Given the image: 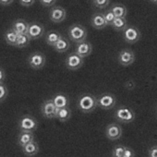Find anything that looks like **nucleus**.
<instances>
[{
  "label": "nucleus",
  "instance_id": "obj_27",
  "mask_svg": "<svg viewBox=\"0 0 157 157\" xmlns=\"http://www.w3.org/2000/svg\"><path fill=\"white\" fill-rule=\"evenodd\" d=\"M125 149H126V146H124L122 144H118L112 150L111 154L113 157H123Z\"/></svg>",
  "mask_w": 157,
  "mask_h": 157
},
{
  "label": "nucleus",
  "instance_id": "obj_8",
  "mask_svg": "<svg viewBox=\"0 0 157 157\" xmlns=\"http://www.w3.org/2000/svg\"><path fill=\"white\" fill-rule=\"evenodd\" d=\"M117 100L112 94H104L97 98V105L105 110H109L114 108Z\"/></svg>",
  "mask_w": 157,
  "mask_h": 157
},
{
  "label": "nucleus",
  "instance_id": "obj_19",
  "mask_svg": "<svg viewBox=\"0 0 157 157\" xmlns=\"http://www.w3.org/2000/svg\"><path fill=\"white\" fill-rule=\"evenodd\" d=\"M53 102L55 103L56 106L57 108H63V107H67L69 105V100L67 98V95L63 94H56L54 95V97L52 98Z\"/></svg>",
  "mask_w": 157,
  "mask_h": 157
},
{
  "label": "nucleus",
  "instance_id": "obj_36",
  "mask_svg": "<svg viewBox=\"0 0 157 157\" xmlns=\"http://www.w3.org/2000/svg\"><path fill=\"white\" fill-rule=\"evenodd\" d=\"M14 2V0H0V5L2 6H10Z\"/></svg>",
  "mask_w": 157,
  "mask_h": 157
},
{
  "label": "nucleus",
  "instance_id": "obj_10",
  "mask_svg": "<svg viewBox=\"0 0 157 157\" xmlns=\"http://www.w3.org/2000/svg\"><path fill=\"white\" fill-rule=\"evenodd\" d=\"M117 60L118 63L123 67L130 66L135 61V54L130 49H123L119 52Z\"/></svg>",
  "mask_w": 157,
  "mask_h": 157
},
{
  "label": "nucleus",
  "instance_id": "obj_33",
  "mask_svg": "<svg viewBox=\"0 0 157 157\" xmlns=\"http://www.w3.org/2000/svg\"><path fill=\"white\" fill-rule=\"evenodd\" d=\"M135 155H136V153H135V151L132 149H130L128 147H126L123 157H134Z\"/></svg>",
  "mask_w": 157,
  "mask_h": 157
},
{
  "label": "nucleus",
  "instance_id": "obj_30",
  "mask_svg": "<svg viewBox=\"0 0 157 157\" xmlns=\"http://www.w3.org/2000/svg\"><path fill=\"white\" fill-rule=\"evenodd\" d=\"M110 0H94V4L98 9H105L108 6Z\"/></svg>",
  "mask_w": 157,
  "mask_h": 157
},
{
  "label": "nucleus",
  "instance_id": "obj_11",
  "mask_svg": "<svg viewBox=\"0 0 157 157\" xmlns=\"http://www.w3.org/2000/svg\"><path fill=\"white\" fill-rule=\"evenodd\" d=\"M66 17H67L66 10L60 6L53 7L50 10L49 18H50L51 21H53L54 23H60V22L64 21Z\"/></svg>",
  "mask_w": 157,
  "mask_h": 157
},
{
  "label": "nucleus",
  "instance_id": "obj_21",
  "mask_svg": "<svg viewBox=\"0 0 157 157\" xmlns=\"http://www.w3.org/2000/svg\"><path fill=\"white\" fill-rule=\"evenodd\" d=\"M69 47H70V44L67 41V39L64 36H62L53 46V48L58 53H65L69 49Z\"/></svg>",
  "mask_w": 157,
  "mask_h": 157
},
{
  "label": "nucleus",
  "instance_id": "obj_35",
  "mask_svg": "<svg viewBox=\"0 0 157 157\" xmlns=\"http://www.w3.org/2000/svg\"><path fill=\"white\" fill-rule=\"evenodd\" d=\"M6 80V72L3 67H0V83H4Z\"/></svg>",
  "mask_w": 157,
  "mask_h": 157
},
{
  "label": "nucleus",
  "instance_id": "obj_24",
  "mask_svg": "<svg viewBox=\"0 0 157 157\" xmlns=\"http://www.w3.org/2000/svg\"><path fill=\"white\" fill-rule=\"evenodd\" d=\"M71 117V111L68 108V106L67 107H63V108H58L57 114H56V118L60 121V122H66Z\"/></svg>",
  "mask_w": 157,
  "mask_h": 157
},
{
  "label": "nucleus",
  "instance_id": "obj_18",
  "mask_svg": "<svg viewBox=\"0 0 157 157\" xmlns=\"http://www.w3.org/2000/svg\"><path fill=\"white\" fill-rule=\"evenodd\" d=\"M21 149H22V152L25 156H34V155L38 154V152H39V144L34 140L29 142L28 144H26L25 146H23Z\"/></svg>",
  "mask_w": 157,
  "mask_h": 157
},
{
  "label": "nucleus",
  "instance_id": "obj_28",
  "mask_svg": "<svg viewBox=\"0 0 157 157\" xmlns=\"http://www.w3.org/2000/svg\"><path fill=\"white\" fill-rule=\"evenodd\" d=\"M9 95V90L4 83H0V103L4 102Z\"/></svg>",
  "mask_w": 157,
  "mask_h": 157
},
{
  "label": "nucleus",
  "instance_id": "obj_34",
  "mask_svg": "<svg viewBox=\"0 0 157 157\" xmlns=\"http://www.w3.org/2000/svg\"><path fill=\"white\" fill-rule=\"evenodd\" d=\"M56 0H40V3L44 7H52L55 5Z\"/></svg>",
  "mask_w": 157,
  "mask_h": 157
},
{
  "label": "nucleus",
  "instance_id": "obj_20",
  "mask_svg": "<svg viewBox=\"0 0 157 157\" xmlns=\"http://www.w3.org/2000/svg\"><path fill=\"white\" fill-rule=\"evenodd\" d=\"M18 36H19V34L15 31H13L11 28H10L4 33V40L8 44L12 45V46H16Z\"/></svg>",
  "mask_w": 157,
  "mask_h": 157
},
{
  "label": "nucleus",
  "instance_id": "obj_1",
  "mask_svg": "<svg viewBox=\"0 0 157 157\" xmlns=\"http://www.w3.org/2000/svg\"><path fill=\"white\" fill-rule=\"evenodd\" d=\"M97 98L91 94H83L78 100V107L82 113H91L97 107Z\"/></svg>",
  "mask_w": 157,
  "mask_h": 157
},
{
  "label": "nucleus",
  "instance_id": "obj_2",
  "mask_svg": "<svg viewBox=\"0 0 157 157\" xmlns=\"http://www.w3.org/2000/svg\"><path fill=\"white\" fill-rule=\"evenodd\" d=\"M67 35L72 42L78 44V43L86 41L87 30L85 27H83L81 24H73L68 28Z\"/></svg>",
  "mask_w": 157,
  "mask_h": 157
},
{
  "label": "nucleus",
  "instance_id": "obj_32",
  "mask_svg": "<svg viewBox=\"0 0 157 157\" xmlns=\"http://www.w3.org/2000/svg\"><path fill=\"white\" fill-rule=\"evenodd\" d=\"M148 156L157 157V145H153L148 150Z\"/></svg>",
  "mask_w": 157,
  "mask_h": 157
},
{
  "label": "nucleus",
  "instance_id": "obj_7",
  "mask_svg": "<svg viewBox=\"0 0 157 157\" xmlns=\"http://www.w3.org/2000/svg\"><path fill=\"white\" fill-rule=\"evenodd\" d=\"M84 63V60H83V57H82L81 56H78L77 53H71L69 54L66 60H65V64H66V67L67 69L69 70H77L80 67H82Z\"/></svg>",
  "mask_w": 157,
  "mask_h": 157
},
{
  "label": "nucleus",
  "instance_id": "obj_13",
  "mask_svg": "<svg viewBox=\"0 0 157 157\" xmlns=\"http://www.w3.org/2000/svg\"><path fill=\"white\" fill-rule=\"evenodd\" d=\"M44 33V27L39 22H32L29 25L27 34L32 40H36L42 37Z\"/></svg>",
  "mask_w": 157,
  "mask_h": 157
},
{
  "label": "nucleus",
  "instance_id": "obj_4",
  "mask_svg": "<svg viewBox=\"0 0 157 157\" xmlns=\"http://www.w3.org/2000/svg\"><path fill=\"white\" fill-rule=\"evenodd\" d=\"M115 117L119 123H125L128 124L134 121L135 119V113L132 109L126 107V106H121L119 107L116 113H115Z\"/></svg>",
  "mask_w": 157,
  "mask_h": 157
},
{
  "label": "nucleus",
  "instance_id": "obj_23",
  "mask_svg": "<svg viewBox=\"0 0 157 157\" xmlns=\"http://www.w3.org/2000/svg\"><path fill=\"white\" fill-rule=\"evenodd\" d=\"M111 10L114 12L117 18H126L128 14L127 8L122 4H115L112 6Z\"/></svg>",
  "mask_w": 157,
  "mask_h": 157
},
{
  "label": "nucleus",
  "instance_id": "obj_37",
  "mask_svg": "<svg viewBox=\"0 0 157 157\" xmlns=\"http://www.w3.org/2000/svg\"><path fill=\"white\" fill-rule=\"evenodd\" d=\"M151 2H153V3H155V4H157V0H151Z\"/></svg>",
  "mask_w": 157,
  "mask_h": 157
},
{
  "label": "nucleus",
  "instance_id": "obj_25",
  "mask_svg": "<svg viewBox=\"0 0 157 157\" xmlns=\"http://www.w3.org/2000/svg\"><path fill=\"white\" fill-rule=\"evenodd\" d=\"M114 30L116 31H124L126 29V27L128 26V22H127V20L126 18H117L114 20L112 25Z\"/></svg>",
  "mask_w": 157,
  "mask_h": 157
},
{
  "label": "nucleus",
  "instance_id": "obj_9",
  "mask_svg": "<svg viewBox=\"0 0 157 157\" xmlns=\"http://www.w3.org/2000/svg\"><path fill=\"white\" fill-rule=\"evenodd\" d=\"M123 36L127 43L128 44H136L141 37L140 32L133 26H127L123 31Z\"/></svg>",
  "mask_w": 157,
  "mask_h": 157
},
{
  "label": "nucleus",
  "instance_id": "obj_26",
  "mask_svg": "<svg viewBox=\"0 0 157 157\" xmlns=\"http://www.w3.org/2000/svg\"><path fill=\"white\" fill-rule=\"evenodd\" d=\"M31 40L32 39L30 38V36L27 33H25V34H19L16 46L18 48H24V47H26L27 45L30 44Z\"/></svg>",
  "mask_w": 157,
  "mask_h": 157
},
{
  "label": "nucleus",
  "instance_id": "obj_29",
  "mask_svg": "<svg viewBox=\"0 0 157 157\" xmlns=\"http://www.w3.org/2000/svg\"><path fill=\"white\" fill-rule=\"evenodd\" d=\"M104 16H105V21H106L107 25H112L114 20L116 19V16H115L114 12H113L111 10H107L106 12H105Z\"/></svg>",
  "mask_w": 157,
  "mask_h": 157
},
{
  "label": "nucleus",
  "instance_id": "obj_14",
  "mask_svg": "<svg viewBox=\"0 0 157 157\" xmlns=\"http://www.w3.org/2000/svg\"><path fill=\"white\" fill-rule=\"evenodd\" d=\"M92 52H93V45L91 43L86 41L78 43L75 48V53H77L78 56H81L83 58L89 56L92 54Z\"/></svg>",
  "mask_w": 157,
  "mask_h": 157
},
{
  "label": "nucleus",
  "instance_id": "obj_22",
  "mask_svg": "<svg viewBox=\"0 0 157 157\" xmlns=\"http://www.w3.org/2000/svg\"><path fill=\"white\" fill-rule=\"evenodd\" d=\"M61 37H62V35L60 33H58L56 31H49L45 34V43L50 46H54Z\"/></svg>",
  "mask_w": 157,
  "mask_h": 157
},
{
  "label": "nucleus",
  "instance_id": "obj_5",
  "mask_svg": "<svg viewBox=\"0 0 157 157\" xmlns=\"http://www.w3.org/2000/svg\"><path fill=\"white\" fill-rule=\"evenodd\" d=\"M27 62L29 64V66L33 68V69H41L42 67H44L45 62H46V58L45 56L41 53V52H34L32 53L27 59Z\"/></svg>",
  "mask_w": 157,
  "mask_h": 157
},
{
  "label": "nucleus",
  "instance_id": "obj_6",
  "mask_svg": "<svg viewBox=\"0 0 157 157\" xmlns=\"http://www.w3.org/2000/svg\"><path fill=\"white\" fill-rule=\"evenodd\" d=\"M57 111H58V108L56 106L52 99L45 100L41 105V113L45 118H48V119L56 118Z\"/></svg>",
  "mask_w": 157,
  "mask_h": 157
},
{
  "label": "nucleus",
  "instance_id": "obj_12",
  "mask_svg": "<svg viewBox=\"0 0 157 157\" xmlns=\"http://www.w3.org/2000/svg\"><path fill=\"white\" fill-rule=\"evenodd\" d=\"M105 136L110 140H117L122 136V128L117 123L109 124L105 128Z\"/></svg>",
  "mask_w": 157,
  "mask_h": 157
},
{
  "label": "nucleus",
  "instance_id": "obj_16",
  "mask_svg": "<svg viewBox=\"0 0 157 157\" xmlns=\"http://www.w3.org/2000/svg\"><path fill=\"white\" fill-rule=\"evenodd\" d=\"M91 24L94 29H97V30H103L108 26L104 14H102V13H95L92 17Z\"/></svg>",
  "mask_w": 157,
  "mask_h": 157
},
{
  "label": "nucleus",
  "instance_id": "obj_17",
  "mask_svg": "<svg viewBox=\"0 0 157 157\" xmlns=\"http://www.w3.org/2000/svg\"><path fill=\"white\" fill-rule=\"evenodd\" d=\"M34 140H35V137H34L33 132L20 131V133L18 135V139H17V143L19 146H21L22 148L23 146H25L26 144H28L29 142H31Z\"/></svg>",
  "mask_w": 157,
  "mask_h": 157
},
{
  "label": "nucleus",
  "instance_id": "obj_15",
  "mask_svg": "<svg viewBox=\"0 0 157 157\" xmlns=\"http://www.w3.org/2000/svg\"><path fill=\"white\" fill-rule=\"evenodd\" d=\"M29 25L30 23H28L25 20L23 19H18V20H15L10 28L15 31L18 34H25L28 33V29H29Z\"/></svg>",
  "mask_w": 157,
  "mask_h": 157
},
{
  "label": "nucleus",
  "instance_id": "obj_31",
  "mask_svg": "<svg viewBox=\"0 0 157 157\" xmlns=\"http://www.w3.org/2000/svg\"><path fill=\"white\" fill-rule=\"evenodd\" d=\"M35 2V0H19L20 5H21L22 7H26V8H30L32 7Z\"/></svg>",
  "mask_w": 157,
  "mask_h": 157
},
{
  "label": "nucleus",
  "instance_id": "obj_3",
  "mask_svg": "<svg viewBox=\"0 0 157 157\" xmlns=\"http://www.w3.org/2000/svg\"><path fill=\"white\" fill-rule=\"evenodd\" d=\"M38 128V121L31 115H23L18 121V128L20 131L34 132Z\"/></svg>",
  "mask_w": 157,
  "mask_h": 157
}]
</instances>
